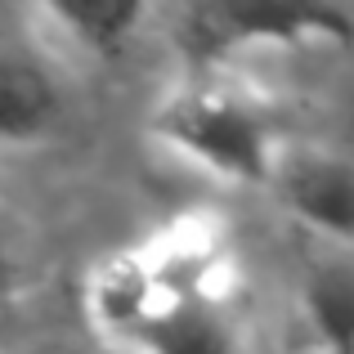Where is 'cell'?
<instances>
[{
	"label": "cell",
	"instance_id": "7a4b0ae2",
	"mask_svg": "<svg viewBox=\"0 0 354 354\" xmlns=\"http://www.w3.org/2000/svg\"><path fill=\"white\" fill-rule=\"evenodd\" d=\"M153 126L157 139L189 166L242 189H269L283 153L292 148L278 108L225 72L180 86L157 108Z\"/></svg>",
	"mask_w": 354,
	"mask_h": 354
},
{
	"label": "cell",
	"instance_id": "9c48e42d",
	"mask_svg": "<svg viewBox=\"0 0 354 354\" xmlns=\"http://www.w3.org/2000/svg\"><path fill=\"white\" fill-rule=\"evenodd\" d=\"M18 354H113L104 341H81V337H41L32 346H23Z\"/></svg>",
	"mask_w": 354,
	"mask_h": 354
},
{
	"label": "cell",
	"instance_id": "52a82bcc",
	"mask_svg": "<svg viewBox=\"0 0 354 354\" xmlns=\"http://www.w3.org/2000/svg\"><path fill=\"white\" fill-rule=\"evenodd\" d=\"M301 323L314 354H354V260H314L301 278Z\"/></svg>",
	"mask_w": 354,
	"mask_h": 354
},
{
	"label": "cell",
	"instance_id": "ba28073f",
	"mask_svg": "<svg viewBox=\"0 0 354 354\" xmlns=\"http://www.w3.org/2000/svg\"><path fill=\"white\" fill-rule=\"evenodd\" d=\"M23 292V247H18L14 229L0 220V310Z\"/></svg>",
	"mask_w": 354,
	"mask_h": 354
},
{
	"label": "cell",
	"instance_id": "277c9868",
	"mask_svg": "<svg viewBox=\"0 0 354 354\" xmlns=\"http://www.w3.org/2000/svg\"><path fill=\"white\" fill-rule=\"evenodd\" d=\"M296 225L310 234L354 247V157L332 148H301L292 144L274 171V184Z\"/></svg>",
	"mask_w": 354,
	"mask_h": 354
},
{
	"label": "cell",
	"instance_id": "8992f818",
	"mask_svg": "<svg viewBox=\"0 0 354 354\" xmlns=\"http://www.w3.org/2000/svg\"><path fill=\"white\" fill-rule=\"evenodd\" d=\"M153 9L148 5H108V0H81V5H45L36 9V23L45 27V41L54 50L81 54V59H117L144 36Z\"/></svg>",
	"mask_w": 354,
	"mask_h": 354
},
{
	"label": "cell",
	"instance_id": "3957f363",
	"mask_svg": "<svg viewBox=\"0 0 354 354\" xmlns=\"http://www.w3.org/2000/svg\"><path fill=\"white\" fill-rule=\"evenodd\" d=\"M184 41L202 63L220 68L242 54H296L346 41V18L337 9L301 5H193L180 14Z\"/></svg>",
	"mask_w": 354,
	"mask_h": 354
},
{
	"label": "cell",
	"instance_id": "6da1fadb",
	"mask_svg": "<svg viewBox=\"0 0 354 354\" xmlns=\"http://www.w3.org/2000/svg\"><path fill=\"white\" fill-rule=\"evenodd\" d=\"M95 337L113 354H242V319L216 242L166 238L108 260L90 283Z\"/></svg>",
	"mask_w": 354,
	"mask_h": 354
},
{
	"label": "cell",
	"instance_id": "5b68a950",
	"mask_svg": "<svg viewBox=\"0 0 354 354\" xmlns=\"http://www.w3.org/2000/svg\"><path fill=\"white\" fill-rule=\"evenodd\" d=\"M68 117V90L50 54L0 41V148H36Z\"/></svg>",
	"mask_w": 354,
	"mask_h": 354
}]
</instances>
